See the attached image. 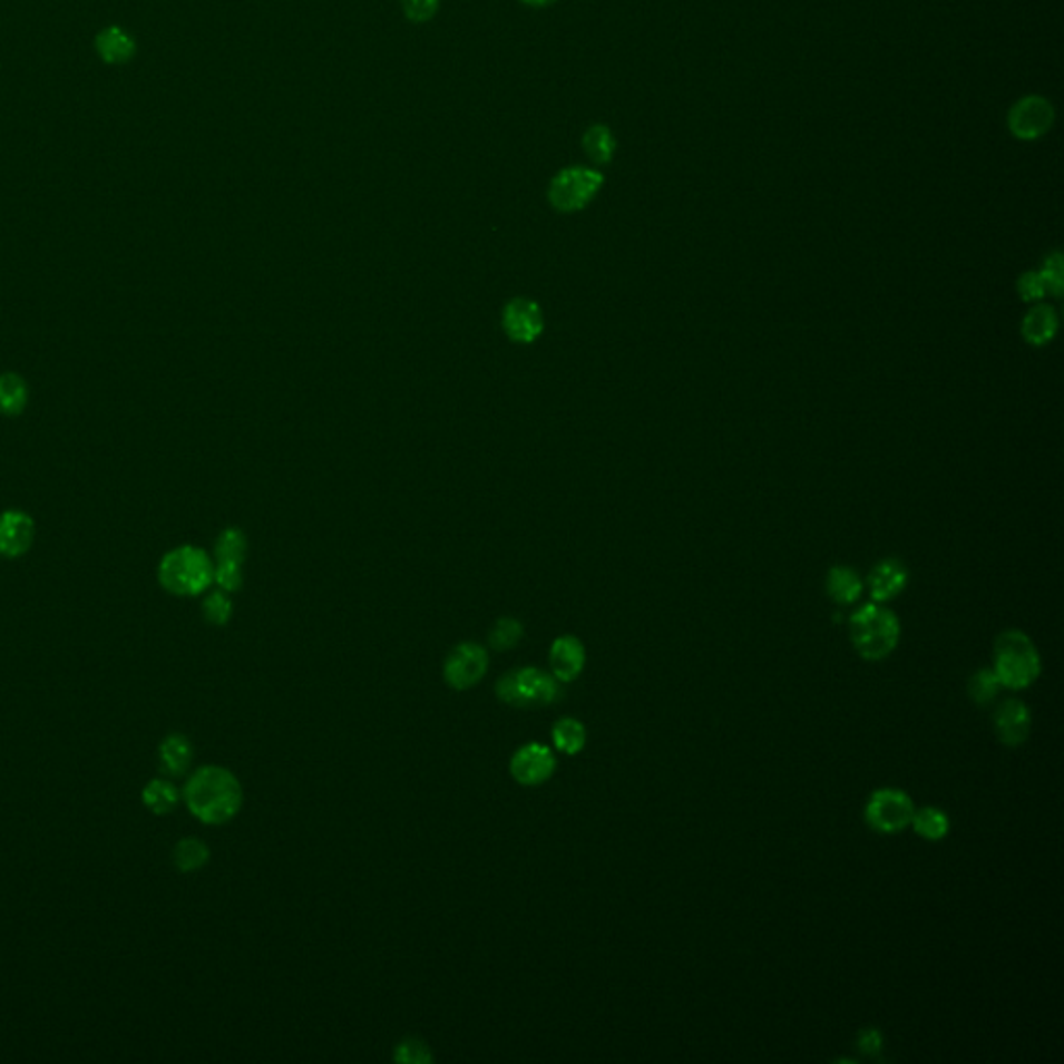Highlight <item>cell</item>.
Instances as JSON below:
<instances>
[{
	"label": "cell",
	"instance_id": "cell-19",
	"mask_svg": "<svg viewBox=\"0 0 1064 1064\" xmlns=\"http://www.w3.org/2000/svg\"><path fill=\"white\" fill-rule=\"evenodd\" d=\"M617 141L607 125H590L583 136V150L597 167L609 165L616 156Z\"/></svg>",
	"mask_w": 1064,
	"mask_h": 1064
},
{
	"label": "cell",
	"instance_id": "cell-31",
	"mask_svg": "<svg viewBox=\"0 0 1064 1064\" xmlns=\"http://www.w3.org/2000/svg\"><path fill=\"white\" fill-rule=\"evenodd\" d=\"M393 1061L401 1064H431V1048L424 1042L410 1037V1039H403L396 1048Z\"/></svg>",
	"mask_w": 1064,
	"mask_h": 1064
},
{
	"label": "cell",
	"instance_id": "cell-9",
	"mask_svg": "<svg viewBox=\"0 0 1064 1064\" xmlns=\"http://www.w3.org/2000/svg\"><path fill=\"white\" fill-rule=\"evenodd\" d=\"M489 670V653L477 643H462L449 653L443 676L451 689L468 691L485 679Z\"/></svg>",
	"mask_w": 1064,
	"mask_h": 1064
},
{
	"label": "cell",
	"instance_id": "cell-27",
	"mask_svg": "<svg viewBox=\"0 0 1064 1064\" xmlns=\"http://www.w3.org/2000/svg\"><path fill=\"white\" fill-rule=\"evenodd\" d=\"M998 691H1000V680L994 674V670H979L969 680V696L979 707L989 705L996 699Z\"/></svg>",
	"mask_w": 1064,
	"mask_h": 1064
},
{
	"label": "cell",
	"instance_id": "cell-33",
	"mask_svg": "<svg viewBox=\"0 0 1064 1064\" xmlns=\"http://www.w3.org/2000/svg\"><path fill=\"white\" fill-rule=\"evenodd\" d=\"M403 16L412 23H427L437 16L441 0H400Z\"/></svg>",
	"mask_w": 1064,
	"mask_h": 1064
},
{
	"label": "cell",
	"instance_id": "cell-35",
	"mask_svg": "<svg viewBox=\"0 0 1064 1064\" xmlns=\"http://www.w3.org/2000/svg\"><path fill=\"white\" fill-rule=\"evenodd\" d=\"M881 1046H884V1035L879 1029L867 1027L857 1035V1048L861 1050L865 1056H878Z\"/></svg>",
	"mask_w": 1064,
	"mask_h": 1064
},
{
	"label": "cell",
	"instance_id": "cell-28",
	"mask_svg": "<svg viewBox=\"0 0 1064 1064\" xmlns=\"http://www.w3.org/2000/svg\"><path fill=\"white\" fill-rule=\"evenodd\" d=\"M523 634H525V628L518 619L501 617L489 634V643L495 651H508V648L516 647L520 643Z\"/></svg>",
	"mask_w": 1064,
	"mask_h": 1064
},
{
	"label": "cell",
	"instance_id": "cell-1",
	"mask_svg": "<svg viewBox=\"0 0 1064 1064\" xmlns=\"http://www.w3.org/2000/svg\"><path fill=\"white\" fill-rule=\"evenodd\" d=\"M184 799L189 813L202 823L223 826L240 813L244 790L230 770L206 765L192 773L184 788Z\"/></svg>",
	"mask_w": 1064,
	"mask_h": 1064
},
{
	"label": "cell",
	"instance_id": "cell-17",
	"mask_svg": "<svg viewBox=\"0 0 1064 1064\" xmlns=\"http://www.w3.org/2000/svg\"><path fill=\"white\" fill-rule=\"evenodd\" d=\"M1058 333V312L1050 304H1035L1027 310L1021 323V335L1029 345H1048Z\"/></svg>",
	"mask_w": 1064,
	"mask_h": 1064
},
{
	"label": "cell",
	"instance_id": "cell-8",
	"mask_svg": "<svg viewBox=\"0 0 1064 1064\" xmlns=\"http://www.w3.org/2000/svg\"><path fill=\"white\" fill-rule=\"evenodd\" d=\"M1054 107L1044 96H1025L1008 110V131L1017 139L1032 141L1046 136L1054 125Z\"/></svg>",
	"mask_w": 1064,
	"mask_h": 1064
},
{
	"label": "cell",
	"instance_id": "cell-21",
	"mask_svg": "<svg viewBox=\"0 0 1064 1064\" xmlns=\"http://www.w3.org/2000/svg\"><path fill=\"white\" fill-rule=\"evenodd\" d=\"M30 401V389L16 372L0 374V414L19 417Z\"/></svg>",
	"mask_w": 1064,
	"mask_h": 1064
},
{
	"label": "cell",
	"instance_id": "cell-2",
	"mask_svg": "<svg viewBox=\"0 0 1064 1064\" xmlns=\"http://www.w3.org/2000/svg\"><path fill=\"white\" fill-rule=\"evenodd\" d=\"M850 641L867 662L886 660L900 641V619L884 603L861 605L849 619Z\"/></svg>",
	"mask_w": 1064,
	"mask_h": 1064
},
{
	"label": "cell",
	"instance_id": "cell-10",
	"mask_svg": "<svg viewBox=\"0 0 1064 1064\" xmlns=\"http://www.w3.org/2000/svg\"><path fill=\"white\" fill-rule=\"evenodd\" d=\"M556 770L557 759L554 751L539 742H528L520 746L509 761V772L523 787H540Z\"/></svg>",
	"mask_w": 1064,
	"mask_h": 1064
},
{
	"label": "cell",
	"instance_id": "cell-20",
	"mask_svg": "<svg viewBox=\"0 0 1064 1064\" xmlns=\"http://www.w3.org/2000/svg\"><path fill=\"white\" fill-rule=\"evenodd\" d=\"M158 756H160L163 772H167L169 775H182V773L187 772V768L192 763L194 749H192V742L187 741L186 736L170 734L165 741L160 742Z\"/></svg>",
	"mask_w": 1064,
	"mask_h": 1064
},
{
	"label": "cell",
	"instance_id": "cell-4",
	"mask_svg": "<svg viewBox=\"0 0 1064 1064\" xmlns=\"http://www.w3.org/2000/svg\"><path fill=\"white\" fill-rule=\"evenodd\" d=\"M994 674L1004 689H1029L1042 674V660L1034 641L1021 631H1004L994 643Z\"/></svg>",
	"mask_w": 1064,
	"mask_h": 1064
},
{
	"label": "cell",
	"instance_id": "cell-26",
	"mask_svg": "<svg viewBox=\"0 0 1064 1064\" xmlns=\"http://www.w3.org/2000/svg\"><path fill=\"white\" fill-rule=\"evenodd\" d=\"M246 556V535L237 528H227L218 535L215 545L216 562L242 564Z\"/></svg>",
	"mask_w": 1064,
	"mask_h": 1064
},
{
	"label": "cell",
	"instance_id": "cell-32",
	"mask_svg": "<svg viewBox=\"0 0 1064 1064\" xmlns=\"http://www.w3.org/2000/svg\"><path fill=\"white\" fill-rule=\"evenodd\" d=\"M1017 292L1025 304H1037L1048 295L1046 285H1044V281H1042L1037 271H1027L1018 277Z\"/></svg>",
	"mask_w": 1064,
	"mask_h": 1064
},
{
	"label": "cell",
	"instance_id": "cell-12",
	"mask_svg": "<svg viewBox=\"0 0 1064 1064\" xmlns=\"http://www.w3.org/2000/svg\"><path fill=\"white\" fill-rule=\"evenodd\" d=\"M501 323L509 340L533 343L543 333V312L537 302L528 297H516L506 304Z\"/></svg>",
	"mask_w": 1064,
	"mask_h": 1064
},
{
	"label": "cell",
	"instance_id": "cell-30",
	"mask_svg": "<svg viewBox=\"0 0 1064 1064\" xmlns=\"http://www.w3.org/2000/svg\"><path fill=\"white\" fill-rule=\"evenodd\" d=\"M202 612H204L206 622H211L215 626H223L232 617L233 605L230 597L225 595V590H215L202 603Z\"/></svg>",
	"mask_w": 1064,
	"mask_h": 1064
},
{
	"label": "cell",
	"instance_id": "cell-3",
	"mask_svg": "<svg viewBox=\"0 0 1064 1064\" xmlns=\"http://www.w3.org/2000/svg\"><path fill=\"white\" fill-rule=\"evenodd\" d=\"M158 583L170 595L196 597L215 583V564L201 547L184 545L160 559Z\"/></svg>",
	"mask_w": 1064,
	"mask_h": 1064
},
{
	"label": "cell",
	"instance_id": "cell-18",
	"mask_svg": "<svg viewBox=\"0 0 1064 1064\" xmlns=\"http://www.w3.org/2000/svg\"><path fill=\"white\" fill-rule=\"evenodd\" d=\"M828 597L838 605H852L863 595L865 583L859 572L849 566H836L826 576Z\"/></svg>",
	"mask_w": 1064,
	"mask_h": 1064
},
{
	"label": "cell",
	"instance_id": "cell-25",
	"mask_svg": "<svg viewBox=\"0 0 1064 1064\" xmlns=\"http://www.w3.org/2000/svg\"><path fill=\"white\" fill-rule=\"evenodd\" d=\"M554 744L564 755H578L586 744V728L574 718L559 720L554 725Z\"/></svg>",
	"mask_w": 1064,
	"mask_h": 1064
},
{
	"label": "cell",
	"instance_id": "cell-7",
	"mask_svg": "<svg viewBox=\"0 0 1064 1064\" xmlns=\"http://www.w3.org/2000/svg\"><path fill=\"white\" fill-rule=\"evenodd\" d=\"M912 813L915 804L905 790L881 788L867 802L865 821L878 833H898L909 828Z\"/></svg>",
	"mask_w": 1064,
	"mask_h": 1064
},
{
	"label": "cell",
	"instance_id": "cell-36",
	"mask_svg": "<svg viewBox=\"0 0 1064 1064\" xmlns=\"http://www.w3.org/2000/svg\"><path fill=\"white\" fill-rule=\"evenodd\" d=\"M526 7H533V9H545V7H551L556 4L557 0H520Z\"/></svg>",
	"mask_w": 1064,
	"mask_h": 1064
},
{
	"label": "cell",
	"instance_id": "cell-6",
	"mask_svg": "<svg viewBox=\"0 0 1064 1064\" xmlns=\"http://www.w3.org/2000/svg\"><path fill=\"white\" fill-rule=\"evenodd\" d=\"M605 177L602 170L590 167H566L557 170L547 187L549 204L559 213H578L597 198Z\"/></svg>",
	"mask_w": 1064,
	"mask_h": 1064
},
{
	"label": "cell",
	"instance_id": "cell-5",
	"mask_svg": "<svg viewBox=\"0 0 1064 1064\" xmlns=\"http://www.w3.org/2000/svg\"><path fill=\"white\" fill-rule=\"evenodd\" d=\"M497 696L501 703L520 707V710H535V707H547L556 703L559 696V684L556 676L537 670V667H520L511 670L497 680Z\"/></svg>",
	"mask_w": 1064,
	"mask_h": 1064
},
{
	"label": "cell",
	"instance_id": "cell-13",
	"mask_svg": "<svg viewBox=\"0 0 1064 1064\" xmlns=\"http://www.w3.org/2000/svg\"><path fill=\"white\" fill-rule=\"evenodd\" d=\"M994 730L1006 746H1021L1032 732V711L1018 699H1006L994 713Z\"/></svg>",
	"mask_w": 1064,
	"mask_h": 1064
},
{
	"label": "cell",
	"instance_id": "cell-16",
	"mask_svg": "<svg viewBox=\"0 0 1064 1064\" xmlns=\"http://www.w3.org/2000/svg\"><path fill=\"white\" fill-rule=\"evenodd\" d=\"M94 50L107 65H125L136 57V38L121 26H107L96 33Z\"/></svg>",
	"mask_w": 1064,
	"mask_h": 1064
},
{
	"label": "cell",
	"instance_id": "cell-29",
	"mask_svg": "<svg viewBox=\"0 0 1064 1064\" xmlns=\"http://www.w3.org/2000/svg\"><path fill=\"white\" fill-rule=\"evenodd\" d=\"M1039 277L1044 281L1046 285V292L1054 297H1061L1063 295V285H1064V266H1063V254L1061 252H1052L1044 263H1042V269L1037 271Z\"/></svg>",
	"mask_w": 1064,
	"mask_h": 1064
},
{
	"label": "cell",
	"instance_id": "cell-15",
	"mask_svg": "<svg viewBox=\"0 0 1064 1064\" xmlns=\"http://www.w3.org/2000/svg\"><path fill=\"white\" fill-rule=\"evenodd\" d=\"M549 664L559 682H572L583 674L586 664L585 645L576 636H559L551 645Z\"/></svg>",
	"mask_w": 1064,
	"mask_h": 1064
},
{
	"label": "cell",
	"instance_id": "cell-34",
	"mask_svg": "<svg viewBox=\"0 0 1064 1064\" xmlns=\"http://www.w3.org/2000/svg\"><path fill=\"white\" fill-rule=\"evenodd\" d=\"M215 583L221 586V590L233 593L242 586V564L233 562H216Z\"/></svg>",
	"mask_w": 1064,
	"mask_h": 1064
},
{
	"label": "cell",
	"instance_id": "cell-22",
	"mask_svg": "<svg viewBox=\"0 0 1064 1064\" xmlns=\"http://www.w3.org/2000/svg\"><path fill=\"white\" fill-rule=\"evenodd\" d=\"M910 826H912L917 836L931 840V842H938L950 832V818L938 807H924L919 811L915 809Z\"/></svg>",
	"mask_w": 1064,
	"mask_h": 1064
},
{
	"label": "cell",
	"instance_id": "cell-11",
	"mask_svg": "<svg viewBox=\"0 0 1064 1064\" xmlns=\"http://www.w3.org/2000/svg\"><path fill=\"white\" fill-rule=\"evenodd\" d=\"M36 525L30 514L7 509L0 514V556L7 559L26 556L33 545Z\"/></svg>",
	"mask_w": 1064,
	"mask_h": 1064
},
{
	"label": "cell",
	"instance_id": "cell-14",
	"mask_svg": "<svg viewBox=\"0 0 1064 1064\" xmlns=\"http://www.w3.org/2000/svg\"><path fill=\"white\" fill-rule=\"evenodd\" d=\"M909 585V570L898 557L881 559L873 570L869 572L867 588L876 603H888L896 599Z\"/></svg>",
	"mask_w": 1064,
	"mask_h": 1064
},
{
	"label": "cell",
	"instance_id": "cell-24",
	"mask_svg": "<svg viewBox=\"0 0 1064 1064\" xmlns=\"http://www.w3.org/2000/svg\"><path fill=\"white\" fill-rule=\"evenodd\" d=\"M208 859H211V850L198 838H186L177 842L173 850V863L184 873L198 871L208 863Z\"/></svg>",
	"mask_w": 1064,
	"mask_h": 1064
},
{
	"label": "cell",
	"instance_id": "cell-23",
	"mask_svg": "<svg viewBox=\"0 0 1064 1064\" xmlns=\"http://www.w3.org/2000/svg\"><path fill=\"white\" fill-rule=\"evenodd\" d=\"M141 801L155 816H169L179 804V790L169 780H153L141 790Z\"/></svg>",
	"mask_w": 1064,
	"mask_h": 1064
}]
</instances>
